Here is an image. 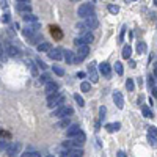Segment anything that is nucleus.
<instances>
[{"label": "nucleus", "mask_w": 157, "mask_h": 157, "mask_svg": "<svg viewBox=\"0 0 157 157\" xmlns=\"http://www.w3.org/2000/svg\"><path fill=\"white\" fill-rule=\"evenodd\" d=\"M65 96L61 94L60 91H57V93H54V94H50V96H47V105L50 109H57V107H60V105H63L65 104Z\"/></svg>", "instance_id": "f257e3e1"}, {"label": "nucleus", "mask_w": 157, "mask_h": 157, "mask_svg": "<svg viewBox=\"0 0 157 157\" xmlns=\"http://www.w3.org/2000/svg\"><path fill=\"white\" fill-rule=\"evenodd\" d=\"M72 113H74V110H72L71 107H66V105H60V107L54 109L52 116H54V118H58V120H63V118L71 116Z\"/></svg>", "instance_id": "f03ea898"}, {"label": "nucleus", "mask_w": 157, "mask_h": 157, "mask_svg": "<svg viewBox=\"0 0 157 157\" xmlns=\"http://www.w3.org/2000/svg\"><path fill=\"white\" fill-rule=\"evenodd\" d=\"M78 18H88L93 14V3H82L77 10Z\"/></svg>", "instance_id": "7ed1b4c3"}, {"label": "nucleus", "mask_w": 157, "mask_h": 157, "mask_svg": "<svg viewBox=\"0 0 157 157\" xmlns=\"http://www.w3.org/2000/svg\"><path fill=\"white\" fill-rule=\"evenodd\" d=\"M88 54H90L88 44H85V46H78V47H77V54H76V63H78V61H82V60H85V58L88 57Z\"/></svg>", "instance_id": "20e7f679"}, {"label": "nucleus", "mask_w": 157, "mask_h": 157, "mask_svg": "<svg viewBox=\"0 0 157 157\" xmlns=\"http://www.w3.org/2000/svg\"><path fill=\"white\" fill-rule=\"evenodd\" d=\"M90 43H93V35L91 33H85V35H82V36L74 39V44L77 47L78 46H85V44H90Z\"/></svg>", "instance_id": "39448f33"}, {"label": "nucleus", "mask_w": 157, "mask_h": 157, "mask_svg": "<svg viewBox=\"0 0 157 157\" xmlns=\"http://www.w3.org/2000/svg\"><path fill=\"white\" fill-rule=\"evenodd\" d=\"M87 71H88V76H90V78H91V82H93V83H96V82L99 80V74H98L96 63H94V61H91V63L88 65Z\"/></svg>", "instance_id": "423d86ee"}, {"label": "nucleus", "mask_w": 157, "mask_h": 157, "mask_svg": "<svg viewBox=\"0 0 157 157\" xmlns=\"http://www.w3.org/2000/svg\"><path fill=\"white\" fill-rule=\"evenodd\" d=\"M19 153H21V143L19 142H14V143L8 145V149H7L8 157H18Z\"/></svg>", "instance_id": "0eeeda50"}, {"label": "nucleus", "mask_w": 157, "mask_h": 157, "mask_svg": "<svg viewBox=\"0 0 157 157\" xmlns=\"http://www.w3.org/2000/svg\"><path fill=\"white\" fill-rule=\"evenodd\" d=\"M65 52L61 49H50L49 50V58L50 60H54V61H60V60H63L65 58Z\"/></svg>", "instance_id": "6e6552de"}, {"label": "nucleus", "mask_w": 157, "mask_h": 157, "mask_svg": "<svg viewBox=\"0 0 157 157\" xmlns=\"http://www.w3.org/2000/svg\"><path fill=\"white\" fill-rule=\"evenodd\" d=\"M58 88H60V85L57 82H49V83H46V87H44V91H46V94L47 96H50V94H54V93H57L58 91Z\"/></svg>", "instance_id": "1a4fd4ad"}, {"label": "nucleus", "mask_w": 157, "mask_h": 157, "mask_svg": "<svg viewBox=\"0 0 157 157\" xmlns=\"http://www.w3.org/2000/svg\"><path fill=\"white\" fill-rule=\"evenodd\" d=\"M38 30H39V25H38V24H29V25H27L25 29H24V36L32 38Z\"/></svg>", "instance_id": "9d476101"}, {"label": "nucleus", "mask_w": 157, "mask_h": 157, "mask_svg": "<svg viewBox=\"0 0 157 157\" xmlns=\"http://www.w3.org/2000/svg\"><path fill=\"white\" fill-rule=\"evenodd\" d=\"M85 24L88 25L90 30H93V29H98L99 22H98V19H96V16L91 14V16H88V18H85Z\"/></svg>", "instance_id": "9b49d317"}, {"label": "nucleus", "mask_w": 157, "mask_h": 157, "mask_svg": "<svg viewBox=\"0 0 157 157\" xmlns=\"http://www.w3.org/2000/svg\"><path fill=\"white\" fill-rule=\"evenodd\" d=\"M82 156H83L82 148H72V149H68L63 154V157H82Z\"/></svg>", "instance_id": "f8f14e48"}, {"label": "nucleus", "mask_w": 157, "mask_h": 157, "mask_svg": "<svg viewBox=\"0 0 157 157\" xmlns=\"http://www.w3.org/2000/svg\"><path fill=\"white\" fill-rule=\"evenodd\" d=\"M99 72H101L104 77H110L112 69H110V65L107 63V61H102V63L99 65Z\"/></svg>", "instance_id": "ddd939ff"}, {"label": "nucleus", "mask_w": 157, "mask_h": 157, "mask_svg": "<svg viewBox=\"0 0 157 157\" xmlns=\"http://www.w3.org/2000/svg\"><path fill=\"white\" fill-rule=\"evenodd\" d=\"M78 132H82V131H80V126H78V124H71L68 129H66V135L71 137V138L76 137Z\"/></svg>", "instance_id": "4468645a"}, {"label": "nucleus", "mask_w": 157, "mask_h": 157, "mask_svg": "<svg viewBox=\"0 0 157 157\" xmlns=\"http://www.w3.org/2000/svg\"><path fill=\"white\" fill-rule=\"evenodd\" d=\"M113 101H115V104H116L118 109H123V107H124V98H123V94H121L120 91H115V93H113Z\"/></svg>", "instance_id": "2eb2a0df"}, {"label": "nucleus", "mask_w": 157, "mask_h": 157, "mask_svg": "<svg viewBox=\"0 0 157 157\" xmlns=\"http://www.w3.org/2000/svg\"><path fill=\"white\" fill-rule=\"evenodd\" d=\"M16 10L24 14H29V13H32V5L30 3H18L16 5Z\"/></svg>", "instance_id": "dca6fc26"}, {"label": "nucleus", "mask_w": 157, "mask_h": 157, "mask_svg": "<svg viewBox=\"0 0 157 157\" xmlns=\"http://www.w3.org/2000/svg\"><path fill=\"white\" fill-rule=\"evenodd\" d=\"M7 54L10 55V57H18V55L21 54V50L16 47V46H11V44H8V46H7Z\"/></svg>", "instance_id": "f3484780"}, {"label": "nucleus", "mask_w": 157, "mask_h": 157, "mask_svg": "<svg viewBox=\"0 0 157 157\" xmlns=\"http://www.w3.org/2000/svg\"><path fill=\"white\" fill-rule=\"evenodd\" d=\"M65 60L66 63H76V54L72 50H65Z\"/></svg>", "instance_id": "a211bd4d"}, {"label": "nucleus", "mask_w": 157, "mask_h": 157, "mask_svg": "<svg viewBox=\"0 0 157 157\" xmlns=\"http://www.w3.org/2000/svg\"><path fill=\"white\" fill-rule=\"evenodd\" d=\"M24 22H27V24H38V18L32 13L24 14Z\"/></svg>", "instance_id": "6ab92c4d"}, {"label": "nucleus", "mask_w": 157, "mask_h": 157, "mask_svg": "<svg viewBox=\"0 0 157 157\" xmlns=\"http://www.w3.org/2000/svg\"><path fill=\"white\" fill-rule=\"evenodd\" d=\"M41 43H44V41H43V36L39 33H36V35H33L30 38V44H33V46H39Z\"/></svg>", "instance_id": "aec40b11"}, {"label": "nucleus", "mask_w": 157, "mask_h": 157, "mask_svg": "<svg viewBox=\"0 0 157 157\" xmlns=\"http://www.w3.org/2000/svg\"><path fill=\"white\" fill-rule=\"evenodd\" d=\"M71 126V121H69V118H63L61 121L57 123V127L58 129H68Z\"/></svg>", "instance_id": "412c9836"}, {"label": "nucleus", "mask_w": 157, "mask_h": 157, "mask_svg": "<svg viewBox=\"0 0 157 157\" xmlns=\"http://www.w3.org/2000/svg\"><path fill=\"white\" fill-rule=\"evenodd\" d=\"M36 47H38V52H49V50L52 49L50 43H46V41L41 43V44H39V46H36Z\"/></svg>", "instance_id": "4be33fe9"}, {"label": "nucleus", "mask_w": 157, "mask_h": 157, "mask_svg": "<svg viewBox=\"0 0 157 157\" xmlns=\"http://www.w3.org/2000/svg\"><path fill=\"white\" fill-rule=\"evenodd\" d=\"M120 127H121L120 123H109V124L105 126V129H107L109 132H116V131H120Z\"/></svg>", "instance_id": "5701e85b"}, {"label": "nucleus", "mask_w": 157, "mask_h": 157, "mask_svg": "<svg viewBox=\"0 0 157 157\" xmlns=\"http://www.w3.org/2000/svg\"><path fill=\"white\" fill-rule=\"evenodd\" d=\"M21 157H41V153H39V151H29L27 149Z\"/></svg>", "instance_id": "b1692460"}, {"label": "nucleus", "mask_w": 157, "mask_h": 157, "mask_svg": "<svg viewBox=\"0 0 157 157\" xmlns=\"http://www.w3.org/2000/svg\"><path fill=\"white\" fill-rule=\"evenodd\" d=\"M131 55H132V49H131V46H124V47H123V58L129 60V58H131Z\"/></svg>", "instance_id": "393cba45"}, {"label": "nucleus", "mask_w": 157, "mask_h": 157, "mask_svg": "<svg viewBox=\"0 0 157 157\" xmlns=\"http://www.w3.org/2000/svg\"><path fill=\"white\" fill-rule=\"evenodd\" d=\"M76 29L80 32V33H83V35H85V33H88V30H90V29H88V25L85 24V22H82V24H77V25H76Z\"/></svg>", "instance_id": "a878e982"}, {"label": "nucleus", "mask_w": 157, "mask_h": 157, "mask_svg": "<svg viewBox=\"0 0 157 157\" xmlns=\"http://www.w3.org/2000/svg\"><path fill=\"white\" fill-rule=\"evenodd\" d=\"M126 88H127V91H134V90H135V82H134V78H127L126 80Z\"/></svg>", "instance_id": "bb28decb"}, {"label": "nucleus", "mask_w": 157, "mask_h": 157, "mask_svg": "<svg viewBox=\"0 0 157 157\" xmlns=\"http://www.w3.org/2000/svg\"><path fill=\"white\" fill-rule=\"evenodd\" d=\"M146 44H145L143 41H140V43H137V52L138 54H145V52H146Z\"/></svg>", "instance_id": "cd10ccee"}, {"label": "nucleus", "mask_w": 157, "mask_h": 157, "mask_svg": "<svg viewBox=\"0 0 157 157\" xmlns=\"http://www.w3.org/2000/svg\"><path fill=\"white\" fill-rule=\"evenodd\" d=\"M29 66H30V71L33 76H38V65L36 61H29Z\"/></svg>", "instance_id": "c85d7f7f"}, {"label": "nucleus", "mask_w": 157, "mask_h": 157, "mask_svg": "<svg viewBox=\"0 0 157 157\" xmlns=\"http://www.w3.org/2000/svg\"><path fill=\"white\" fill-rule=\"evenodd\" d=\"M142 112H143V115H145V118H153L154 115H153V112H151L146 105H143L142 107Z\"/></svg>", "instance_id": "c756f323"}, {"label": "nucleus", "mask_w": 157, "mask_h": 157, "mask_svg": "<svg viewBox=\"0 0 157 157\" xmlns=\"http://www.w3.org/2000/svg\"><path fill=\"white\" fill-rule=\"evenodd\" d=\"M115 72L118 76H123V72H124V69H123V65L120 63V61H116V65H115Z\"/></svg>", "instance_id": "7c9ffc66"}, {"label": "nucleus", "mask_w": 157, "mask_h": 157, "mask_svg": "<svg viewBox=\"0 0 157 157\" xmlns=\"http://www.w3.org/2000/svg\"><path fill=\"white\" fill-rule=\"evenodd\" d=\"M80 90H82V91H85V93H88L90 90H91V83H90V82H82Z\"/></svg>", "instance_id": "2f4dec72"}, {"label": "nucleus", "mask_w": 157, "mask_h": 157, "mask_svg": "<svg viewBox=\"0 0 157 157\" xmlns=\"http://www.w3.org/2000/svg\"><path fill=\"white\" fill-rule=\"evenodd\" d=\"M74 99H76V102L78 104V107H83V105H85V101H83V98L80 96V94H74Z\"/></svg>", "instance_id": "473e14b6"}, {"label": "nucleus", "mask_w": 157, "mask_h": 157, "mask_svg": "<svg viewBox=\"0 0 157 157\" xmlns=\"http://www.w3.org/2000/svg\"><path fill=\"white\" fill-rule=\"evenodd\" d=\"M148 142H149V146H153V148H157V137L148 135Z\"/></svg>", "instance_id": "72a5a7b5"}, {"label": "nucleus", "mask_w": 157, "mask_h": 157, "mask_svg": "<svg viewBox=\"0 0 157 157\" xmlns=\"http://www.w3.org/2000/svg\"><path fill=\"white\" fill-rule=\"evenodd\" d=\"M39 82H41V83H44V85H46V83L52 82V80H50V76H49V74H43L41 77H39Z\"/></svg>", "instance_id": "f704fd0d"}, {"label": "nucleus", "mask_w": 157, "mask_h": 157, "mask_svg": "<svg viewBox=\"0 0 157 157\" xmlns=\"http://www.w3.org/2000/svg\"><path fill=\"white\" fill-rule=\"evenodd\" d=\"M54 72H55V74H57V76H65V69L63 68H60V66H54Z\"/></svg>", "instance_id": "c9c22d12"}, {"label": "nucleus", "mask_w": 157, "mask_h": 157, "mask_svg": "<svg viewBox=\"0 0 157 157\" xmlns=\"http://www.w3.org/2000/svg\"><path fill=\"white\" fill-rule=\"evenodd\" d=\"M109 11L112 14H118V13H120V8H118L116 5H109Z\"/></svg>", "instance_id": "e433bc0d"}, {"label": "nucleus", "mask_w": 157, "mask_h": 157, "mask_svg": "<svg viewBox=\"0 0 157 157\" xmlns=\"http://www.w3.org/2000/svg\"><path fill=\"white\" fill-rule=\"evenodd\" d=\"M148 135H153V137H157V127H154V126H151V127H148Z\"/></svg>", "instance_id": "4c0bfd02"}, {"label": "nucleus", "mask_w": 157, "mask_h": 157, "mask_svg": "<svg viewBox=\"0 0 157 157\" xmlns=\"http://www.w3.org/2000/svg\"><path fill=\"white\" fill-rule=\"evenodd\" d=\"M36 65H38V68H41V69H46V68H47V65L44 63L41 58H36Z\"/></svg>", "instance_id": "58836bf2"}, {"label": "nucleus", "mask_w": 157, "mask_h": 157, "mask_svg": "<svg viewBox=\"0 0 157 157\" xmlns=\"http://www.w3.org/2000/svg\"><path fill=\"white\" fill-rule=\"evenodd\" d=\"M105 112H107V110H105V107H101V109H99V120H101V121H104Z\"/></svg>", "instance_id": "ea45409f"}, {"label": "nucleus", "mask_w": 157, "mask_h": 157, "mask_svg": "<svg viewBox=\"0 0 157 157\" xmlns=\"http://www.w3.org/2000/svg\"><path fill=\"white\" fill-rule=\"evenodd\" d=\"M57 29H58V27H54V25H52V27H50V32H52V35H57V36H61V33H60V32H58Z\"/></svg>", "instance_id": "a19ab883"}, {"label": "nucleus", "mask_w": 157, "mask_h": 157, "mask_svg": "<svg viewBox=\"0 0 157 157\" xmlns=\"http://www.w3.org/2000/svg\"><path fill=\"white\" fill-rule=\"evenodd\" d=\"M2 21L7 24V22H10V13H5L3 16H2Z\"/></svg>", "instance_id": "79ce46f5"}, {"label": "nucleus", "mask_w": 157, "mask_h": 157, "mask_svg": "<svg viewBox=\"0 0 157 157\" xmlns=\"http://www.w3.org/2000/svg\"><path fill=\"white\" fill-rule=\"evenodd\" d=\"M124 33H126V29L123 27V30H121V33H120V41H123V38H124Z\"/></svg>", "instance_id": "37998d69"}, {"label": "nucleus", "mask_w": 157, "mask_h": 157, "mask_svg": "<svg viewBox=\"0 0 157 157\" xmlns=\"http://www.w3.org/2000/svg\"><path fill=\"white\" fill-rule=\"evenodd\" d=\"M118 157H127V156H126L124 151H120V153H118Z\"/></svg>", "instance_id": "c03bdc74"}, {"label": "nucleus", "mask_w": 157, "mask_h": 157, "mask_svg": "<svg viewBox=\"0 0 157 157\" xmlns=\"http://www.w3.org/2000/svg\"><path fill=\"white\" fill-rule=\"evenodd\" d=\"M153 94H154V98H157V87H153Z\"/></svg>", "instance_id": "a18cd8bd"}, {"label": "nucleus", "mask_w": 157, "mask_h": 157, "mask_svg": "<svg viewBox=\"0 0 157 157\" xmlns=\"http://www.w3.org/2000/svg\"><path fill=\"white\" fill-rule=\"evenodd\" d=\"M77 77H78V78H83V77H85V72H78Z\"/></svg>", "instance_id": "49530a36"}, {"label": "nucleus", "mask_w": 157, "mask_h": 157, "mask_svg": "<svg viewBox=\"0 0 157 157\" xmlns=\"http://www.w3.org/2000/svg\"><path fill=\"white\" fill-rule=\"evenodd\" d=\"M154 76L157 77V63H154Z\"/></svg>", "instance_id": "de8ad7c7"}, {"label": "nucleus", "mask_w": 157, "mask_h": 157, "mask_svg": "<svg viewBox=\"0 0 157 157\" xmlns=\"http://www.w3.org/2000/svg\"><path fill=\"white\" fill-rule=\"evenodd\" d=\"M0 2H2V7H7V5H8L7 0H0Z\"/></svg>", "instance_id": "09e8293b"}, {"label": "nucleus", "mask_w": 157, "mask_h": 157, "mask_svg": "<svg viewBox=\"0 0 157 157\" xmlns=\"http://www.w3.org/2000/svg\"><path fill=\"white\" fill-rule=\"evenodd\" d=\"M19 3H29V0H18Z\"/></svg>", "instance_id": "8fccbe9b"}, {"label": "nucleus", "mask_w": 157, "mask_h": 157, "mask_svg": "<svg viewBox=\"0 0 157 157\" xmlns=\"http://www.w3.org/2000/svg\"><path fill=\"white\" fill-rule=\"evenodd\" d=\"M46 157H55V156H54V154H47Z\"/></svg>", "instance_id": "3c124183"}, {"label": "nucleus", "mask_w": 157, "mask_h": 157, "mask_svg": "<svg viewBox=\"0 0 157 157\" xmlns=\"http://www.w3.org/2000/svg\"><path fill=\"white\" fill-rule=\"evenodd\" d=\"M154 5H156V7H157V0H154Z\"/></svg>", "instance_id": "603ef678"}, {"label": "nucleus", "mask_w": 157, "mask_h": 157, "mask_svg": "<svg viewBox=\"0 0 157 157\" xmlns=\"http://www.w3.org/2000/svg\"><path fill=\"white\" fill-rule=\"evenodd\" d=\"M72 2H78V0H72Z\"/></svg>", "instance_id": "864d4df0"}]
</instances>
